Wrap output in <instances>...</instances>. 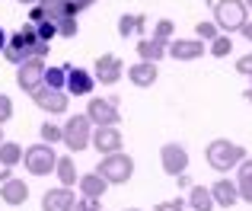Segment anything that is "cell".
Here are the masks:
<instances>
[{
    "mask_svg": "<svg viewBox=\"0 0 252 211\" xmlns=\"http://www.w3.org/2000/svg\"><path fill=\"white\" fill-rule=\"evenodd\" d=\"M204 157H208L211 170H217V173H230V170H236L243 160H246V147L236 144V141H227V138H217V141L208 144Z\"/></svg>",
    "mask_w": 252,
    "mask_h": 211,
    "instance_id": "obj_1",
    "label": "cell"
},
{
    "mask_svg": "<svg viewBox=\"0 0 252 211\" xmlns=\"http://www.w3.org/2000/svg\"><path fill=\"white\" fill-rule=\"evenodd\" d=\"M35 48H38L35 23H26L19 32H13V35H10V42H6V48H3V58H6L10 64H16V68H19L26 58H38Z\"/></svg>",
    "mask_w": 252,
    "mask_h": 211,
    "instance_id": "obj_2",
    "label": "cell"
},
{
    "mask_svg": "<svg viewBox=\"0 0 252 211\" xmlns=\"http://www.w3.org/2000/svg\"><path fill=\"white\" fill-rule=\"evenodd\" d=\"M249 19V6L243 0H217L214 3V23L220 32H240L243 23Z\"/></svg>",
    "mask_w": 252,
    "mask_h": 211,
    "instance_id": "obj_3",
    "label": "cell"
},
{
    "mask_svg": "<svg viewBox=\"0 0 252 211\" xmlns=\"http://www.w3.org/2000/svg\"><path fill=\"white\" fill-rule=\"evenodd\" d=\"M96 170L109 179V186H125L134 176V160L128 154H122V150H115V154H105Z\"/></svg>",
    "mask_w": 252,
    "mask_h": 211,
    "instance_id": "obj_4",
    "label": "cell"
},
{
    "mask_svg": "<svg viewBox=\"0 0 252 211\" xmlns=\"http://www.w3.org/2000/svg\"><path fill=\"white\" fill-rule=\"evenodd\" d=\"M90 141H93V122L86 118V112L83 115H70L64 122V141L61 144L70 154H80V150L90 147Z\"/></svg>",
    "mask_w": 252,
    "mask_h": 211,
    "instance_id": "obj_5",
    "label": "cell"
},
{
    "mask_svg": "<svg viewBox=\"0 0 252 211\" xmlns=\"http://www.w3.org/2000/svg\"><path fill=\"white\" fill-rule=\"evenodd\" d=\"M23 163L32 176H48V173H55V167H58V154L48 141H38V144H32V147H26Z\"/></svg>",
    "mask_w": 252,
    "mask_h": 211,
    "instance_id": "obj_6",
    "label": "cell"
},
{
    "mask_svg": "<svg viewBox=\"0 0 252 211\" xmlns=\"http://www.w3.org/2000/svg\"><path fill=\"white\" fill-rule=\"evenodd\" d=\"M32 103L38 106L42 112H48V115H64L67 112V106H70V100H67V90H55V87H38V90H32Z\"/></svg>",
    "mask_w": 252,
    "mask_h": 211,
    "instance_id": "obj_7",
    "label": "cell"
},
{
    "mask_svg": "<svg viewBox=\"0 0 252 211\" xmlns=\"http://www.w3.org/2000/svg\"><path fill=\"white\" fill-rule=\"evenodd\" d=\"M45 58H26L23 64H19V70H16V83H19V90H26V93H32V90H38L45 83Z\"/></svg>",
    "mask_w": 252,
    "mask_h": 211,
    "instance_id": "obj_8",
    "label": "cell"
},
{
    "mask_svg": "<svg viewBox=\"0 0 252 211\" xmlns=\"http://www.w3.org/2000/svg\"><path fill=\"white\" fill-rule=\"evenodd\" d=\"M160 163H163V173L166 176H182L185 170H189V150H185L182 144L169 141V144H163V150H160Z\"/></svg>",
    "mask_w": 252,
    "mask_h": 211,
    "instance_id": "obj_9",
    "label": "cell"
},
{
    "mask_svg": "<svg viewBox=\"0 0 252 211\" xmlns=\"http://www.w3.org/2000/svg\"><path fill=\"white\" fill-rule=\"evenodd\" d=\"M86 118L93 125H118L122 112L112 100H86Z\"/></svg>",
    "mask_w": 252,
    "mask_h": 211,
    "instance_id": "obj_10",
    "label": "cell"
},
{
    "mask_svg": "<svg viewBox=\"0 0 252 211\" xmlns=\"http://www.w3.org/2000/svg\"><path fill=\"white\" fill-rule=\"evenodd\" d=\"M96 80L102 83V87H112V83H118L122 80V74H125V61L118 55H99L96 58Z\"/></svg>",
    "mask_w": 252,
    "mask_h": 211,
    "instance_id": "obj_11",
    "label": "cell"
},
{
    "mask_svg": "<svg viewBox=\"0 0 252 211\" xmlns=\"http://www.w3.org/2000/svg\"><path fill=\"white\" fill-rule=\"evenodd\" d=\"M93 147L99 150V154H115V150H122V131H118V125H96L93 128Z\"/></svg>",
    "mask_w": 252,
    "mask_h": 211,
    "instance_id": "obj_12",
    "label": "cell"
},
{
    "mask_svg": "<svg viewBox=\"0 0 252 211\" xmlns=\"http://www.w3.org/2000/svg\"><path fill=\"white\" fill-rule=\"evenodd\" d=\"M67 68V96H90L93 87H96V74H90V70L83 68H74V64H64Z\"/></svg>",
    "mask_w": 252,
    "mask_h": 211,
    "instance_id": "obj_13",
    "label": "cell"
},
{
    "mask_svg": "<svg viewBox=\"0 0 252 211\" xmlns=\"http://www.w3.org/2000/svg\"><path fill=\"white\" fill-rule=\"evenodd\" d=\"M204 42L201 38H172L169 42V48H166V55L172 58V61H195V58H201L204 55Z\"/></svg>",
    "mask_w": 252,
    "mask_h": 211,
    "instance_id": "obj_14",
    "label": "cell"
},
{
    "mask_svg": "<svg viewBox=\"0 0 252 211\" xmlns=\"http://www.w3.org/2000/svg\"><path fill=\"white\" fill-rule=\"evenodd\" d=\"M211 195H214V205H220V208L240 205V186H236V179H227V176L211 186Z\"/></svg>",
    "mask_w": 252,
    "mask_h": 211,
    "instance_id": "obj_15",
    "label": "cell"
},
{
    "mask_svg": "<svg viewBox=\"0 0 252 211\" xmlns=\"http://www.w3.org/2000/svg\"><path fill=\"white\" fill-rule=\"evenodd\" d=\"M74 189L67 186H58V189H48L42 195V211H70L74 208Z\"/></svg>",
    "mask_w": 252,
    "mask_h": 211,
    "instance_id": "obj_16",
    "label": "cell"
},
{
    "mask_svg": "<svg viewBox=\"0 0 252 211\" xmlns=\"http://www.w3.org/2000/svg\"><path fill=\"white\" fill-rule=\"evenodd\" d=\"M157 77H160V70H157V64L154 61H137V64H131L128 68V80L134 83V87H154L157 83Z\"/></svg>",
    "mask_w": 252,
    "mask_h": 211,
    "instance_id": "obj_17",
    "label": "cell"
},
{
    "mask_svg": "<svg viewBox=\"0 0 252 211\" xmlns=\"http://www.w3.org/2000/svg\"><path fill=\"white\" fill-rule=\"evenodd\" d=\"M77 186H80V195H86V199H102L105 189H109V179L99 170H93V173H83L77 179Z\"/></svg>",
    "mask_w": 252,
    "mask_h": 211,
    "instance_id": "obj_18",
    "label": "cell"
},
{
    "mask_svg": "<svg viewBox=\"0 0 252 211\" xmlns=\"http://www.w3.org/2000/svg\"><path fill=\"white\" fill-rule=\"evenodd\" d=\"M0 199L6 202V205H23L26 199H29V186H26L23 179H16V176H10L6 182H0Z\"/></svg>",
    "mask_w": 252,
    "mask_h": 211,
    "instance_id": "obj_19",
    "label": "cell"
},
{
    "mask_svg": "<svg viewBox=\"0 0 252 211\" xmlns=\"http://www.w3.org/2000/svg\"><path fill=\"white\" fill-rule=\"evenodd\" d=\"M166 48H169V45L166 42H160V38H154V35H141V38H137V55H141V61H160V58L163 55H166Z\"/></svg>",
    "mask_w": 252,
    "mask_h": 211,
    "instance_id": "obj_20",
    "label": "cell"
},
{
    "mask_svg": "<svg viewBox=\"0 0 252 211\" xmlns=\"http://www.w3.org/2000/svg\"><path fill=\"white\" fill-rule=\"evenodd\" d=\"M144 29H147V13H125L122 19H118V35L128 38V35H144Z\"/></svg>",
    "mask_w": 252,
    "mask_h": 211,
    "instance_id": "obj_21",
    "label": "cell"
},
{
    "mask_svg": "<svg viewBox=\"0 0 252 211\" xmlns=\"http://www.w3.org/2000/svg\"><path fill=\"white\" fill-rule=\"evenodd\" d=\"M236 186H240V202H249L252 205V157L236 167Z\"/></svg>",
    "mask_w": 252,
    "mask_h": 211,
    "instance_id": "obj_22",
    "label": "cell"
},
{
    "mask_svg": "<svg viewBox=\"0 0 252 211\" xmlns=\"http://www.w3.org/2000/svg\"><path fill=\"white\" fill-rule=\"evenodd\" d=\"M55 173H58V182H61V186L74 189V182L80 179V173H77V167H74V154H67V157H58V167H55Z\"/></svg>",
    "mask_w": 252,
    "mask_h": 211,
    "instance_id": "obj_23",
    "label": "cell"
},
{
    "mask_svg": "<svg viewBox=\"0 0 252 211\" xmlns=\"http://www.w3.org/2000/svg\"><path fill=\"white\" fill-rule=\"evenodd\" d=\"M189 205L191 211H214V195H211V189H204V186H191L189 189Z\"/></svg>",
    "mask_w": 252,
    "mask_h": 211,
    "instance_id": "obj_24",
    "label": "cell"
},
{
    "mask_svg": "<svg viewBox=\"0 0 252 211\" xmlns=\"http://www.w3.org/2000/svg\"><path fill=\"white\" fill-rule=\"evenodd\" d=\"M23 154H26V150L19 147L16 141H3V144H0V167H10L13 170L19 160H23Z\"/></svg>",
    "mask_w": 252,
    "mask_h": 211,
    "instance_id": "obj_25",
    "label": "cell"
},
{
    "mask_svg": "<svg viewBox=\"0 0 252 211\" xmlns=\"http://www.w3.org/2000/svg\"><path fill=\"white\" fill-rule=\"evenodd\" d=\"M45 87L64 90L67 87V68H45Z\"/></svg>",
    "mask_w": 252,
    "mask_h": 211,
    "instance_id": "obj_26",
    "label": "cell"
},
{
    "mask_svg": "<svg viewBox=\"0 0 252 211\" xmlns=\"http://www.w3.org/2000/svg\"><path fill=\"white\" fill-rule=\"evenodd\" d=\"M208 51H211L214 58H227L230 51H233V38H230L227 32H220V35H217L214 42H211V48H208Z\"/></svg>",
    "mask_w": 252,
    "mask_h": 211,
    "instance_id": "obj_27",
    "label": "cell"
},
{
    "mask_svg": "<svg viewBox=\"0 0 252 211\" xmlns=\"http://www.w3.org/2000/svg\"><path fill=\"white\" fill-rule=\"evenodd\" d=\"M42 141H48V144H58V141H64V125L45 122V125H42Z\"/></svg>",
    "mask_w": 252,
    "mask_h": 211,
    "instance_id": "obj_28",
    "label": "cell"
},
{
    "mask_svg": "<svg viewBox=\"0 0 252 211\" xmlns=\"http://www.w3.org/2000/svg\"><path fill=\"white\" fill-rule=\"evenodd\" d=\"M195 35L201 38V42H214V38L220 35V29H217V23H195Z\"/></svg>",
    "mask_w": 252,
    "mask_h": 211,
    "instance_id": "obj_29",
    "label": "cell"
},
{
    "mask_svg": "<svg viewBox=\"0 0 252 211\" xmlns=\"http://www.w3.org/2000/svg\"><path fill=\"white\" fill-rule=\"evenodd\" d=\"M58 23V35L61 38H74L77 35V16H64V19H55Z\"/></svg>",
    "mask_w": 252,
    "mask_h": 211,
    "instance_id": "obj_30",
    "label": "cell"
},
{
    "mask_svg": "<svg viewBox=\"0 0 252 211\" xmlns=\"http://www.w3.org/2000/svg\"><path fill=\"white\" fill-rule=\"evenodd\" d=\"M35 32H38V38L51 42V38L58 35V23H55V19H42V23H35Z\"/></svg>",
    "mask_w": 252,
    "mask_h": 211,
    "instance_id": "obj_31",
    "label": "cell"
},
{
    "mask_svg": "<svg viewBox=\"0 0 252 211\" xmlns=\"http://www.w3.org/2000/svg\"><path fill=\"white\" fill-rule=\"evenodd\" d=\"M172 29H176V26H172V19H160V23H157V29H154V38H160V42H172Z\"/></svg>",
    "mask_w": 252,
    "mask_h": 211,
    "instance_id": "obj_32",
    "label": "cell"
},
{
    "mask_svg": "<svg viewBox=\"0 0 252 211\" xmlns=\"http://www.w3.org/2000/svg\"><path fill=\"white\" fill-rule=\"evenodd\" d=\"M13 118V100L6 93H0V125H6Z\"/></svg>",
    "mask_w": 252,
    "mask_h": 211,
    "instance_id": "obj_33",
    "label": "cell"
},
{
    "mask_svg": "<svg viewBox=\"0 0 252 211\" xmlns=\"http://www.w3.org/2000/svg\"><path fill=\"white\" fill-rule=\"evenodd\" d=\"M236 74H243V77H249V80H252V51H249V55H243V58H236Z\"/></svg>",
    "mask_w": 252,
    "mask_h": 211,
    "instance_id": "obj_34",
    "label": "cell"
},
{
    "mask_svg": "<svg viewBox=\"0 0 252 211\" xmlns=\"http://www.w3.org/2000/svg\"><path fill=\"white\" fill-rule=\"evenodd\" d=\"M154 211H185V202L182 199H172V202H160Z\"/></svg>",
    "mask_w": 252,
    "mask_h": 211,
    "instance_id": "obj_35",
    "label": "cell"
},
{
    "mask_svg": "<svg viewBox=\"0 0 252 211\" xmlns=\"http://www.w3.org/2000/svg\"><path fill=\"white\" fill-rule=\"evenodd\" d=\"M93 3H96V0H67V6H70L74 16H77V13H83V10H90Z\"/></svg>",
    "mask_w": 252,
    "mask_h": 211,
    "instance_id": "obj_36",
    "label": "cell"
},
{
    "mask_svg": "<svg viewBox=\"0 0 252 211\" xmlns=\"http://www.w3.org/2000/svg\"><path fill=\"white\" fill-rule=\"evenodd\" d=\"M243 38H246V42H252V19H246V23H243Z\"/></svg>",
    "mask_w": 252,
    "mask_h": 211,
    "instance_id": "obj_37",
    "label": "cell"
},
{
    "mask_svg": "<svg viewBox=\"0 0 252 211\" xmlns=\"http://www.w3.org/2000/svg\"><path fill=\"white\" fill-rule=\"evenodd\" d=\"M6 42H10V35H6V32H3V29H0V51H3V48H6Z\"/></svg>",
    "mask_w": 252,
    "mask_h": 211,
    "instance_id": "obj_38",
    "label": "cell"
},
{
    "mask_svg": "<svg viewBox=\"0 0 252 211\" xmlns=\"http://www.w3.org/2000/svg\"><path fill=\"white\" fill-rule=\"evenodd\" d=\"M16 3H26V6H35L38 0H16Z\"/></svg>",
    "mask_w": 252,
    "mask_h": 211,
    "instance_id": "obj_39",
    "label": "cell"
},
{
    "mask_svg": "<svg viewBox=\"0 0 252 211\" xmlns=\"http://www.w3.org/2000/svg\"><path fill=\"white\" fill-rule=\"evenodd\" d=\"M243 96H246V100L252 103V83H249V87H246V93H243Z\"/></svg>",
    "mask_w": 252,
    "mask_h": 211,
    "instance_id": "obj_40",
    "label": "cell"
},
{
    "mask_svg": "<svg viewBox=\"0 0 252 211\" xmlns=\"http://www.w3.org/2000/svg\"><path fill=\"white\" fill-rule=\"evenodd\" d=\"M0 144H3V125H0Z\"/></svg>",
    "mask_w": 252,
    "mask_h": 211,
    "instance_id": "obj_41",
    "label": "cell"
},
{
    "mask_svg": "<svg viewBox=\"0 0 252 211\" xmlns=\"http://www.w3.org/2000/svg\"><path fill=\"white\" fill-rule=\"evenodd\" d=\"M243 3H246V6H249V10H252V0H243Z\"/></svg>",
    "mask_w": 252,
    "mask_h": 211,
    "instance_id": "obj_42",
    "label": "cell"
},
{
    "mask_svg": "<svg viewBox=\"0 0 252 211\" xmlns=\"http://www.w3.org/2000/svg\"><path fill=\"white\" fill-rule=\"evenodd\" d=\"M128 211H137V208H128Z\"/></svg>",
    "mask_w": 252,
    "mask_h": 211,
    "instance_id": "obj_43",
    "label": "cell"
}]
</instances>
